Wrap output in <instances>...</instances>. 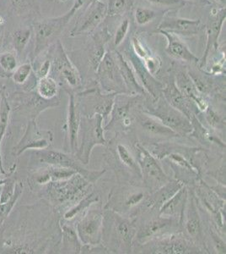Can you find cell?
Returning <instances> with one entry per match:
<instances>
[{"label":"cell","mask_w":226,"mask_h":254,"mask_svg":"<svg viewBox=\"0 0 226 254\" xmlns=\"http://www.w3.org/2000/svg\"><path fill=\"white\" fill-rule=\"evenodd\" d=\"M78 10L77 7L73 4L71 9L63 15L57 17L45 18L35 22L32 28L35 33L33 58H38L42 53L59 41L67 25Z\"/></svg>","instance_id":"obj_7"},{"label":"cell","mask_w":226,"mask_h":254,"mask_svg":"<svg viewBox=\"0 0 226 254\" xmlns=\"http://www.w3.org/2000/svg\"><path fill=\"white\" fill-rule=\"evenodd\" d=\"M149 193L143 186L118 183L109 191L103 208L136 220L141 207Z\"/></svg>","instance_id":"obj_3"},{"label":"cell","mask_w":226,"mask_h":254,"mask_svg":"<svg viewBox=\"0 0 226 254\" xmlns=\"http://www.w3.org/2000/svg\"><path fill=\"white\" fill-rule=\"evenodd\" d=\"M100 194L93 189L90 192L84 196L82 199H80L77 203H75V205L72 206L65 210L63 213V220L66 221H72L75 220L76 217L83 214L84 212L90 206L100 202Z\"/></svg>","instance_id":"obj_30"},{"label":"cell","mask_w":226,"mask_h":254,"mask_svg":"<svg viewBox=\"0 0 226 254\" xmlns=\"http://www.w3.org/2000/svg\"><path fill=\"white\" fill-rule=\"evenodd\" d=\"M130 27V21L129 19H125L121 22L120 25L118 27V29L116 31L114 37V46H120L123 44V41L126 38L127 34L129 31Z\"/></svg>","instance_id":"obj_40"},{"label":"cell","mask_w":226,"mask_h":254,"mask_svg":"<svg viewBox=\"0 0 226 254\" xmlns=\"http://www.w3.org/2000/svg\"><path fill=\"white\" fill-rule=\"evenodd\" d=\"M146 98L143 95H130L126 93L117 94L110 119L104 127V130L111 131L115 135L135 136V111L143 105Z\"/></svg>","instance_id":"obj_4"},{"label":"cell","mask_w":226,"mask_h":254,"mask_svg":"<svg viewBox=\"0 0 226 254\" xmlns=\"http://www.w3.org/2000/svg\"><path fill=\"white\" fill-rule=\"evenodd\" d=\"M37 93L46 100H53L59 98L60 86L51 75L38 80L36 88Z\"/></svg>","instance_id":"obj_31"},{"label":"cell","mask_w":226,"mask_h":254,"mask_svg":"<svg viewBox=\"0 0 226 254\" xmlns=\"http://www.w3.org/2000/svg\"><path fill=\"white\" fill-rule=\"evenodd\" d=\"M189 196L183 218L181 220V232L192 243L199 246L200 248L209 254L206 245V237L204 222L201 217L200 210L195 198L192 190L189 188Z\"/></svg>","instance_id":"obj_18"},{"label":"cell","mask_w":226,"mask_h":254,"mask_svg":"<svg viewBox=\"0 0 226 254\" xmlns=\"http://www.w3.org/2000/svg\"><path fill=\"white\" fill-rule=\"evenodd\" d=\"M134 148L137 164L140 168L142 184L149 192L162 188L172 180L164 171L159 159H156L145 146L137 140Z\"/></svg>","instance_id":"obj_12"},{"label":"cell","mask_w":226,"mask_h":254,"mask_svg":"<svg viewBox=\"0 0 226 254\" xmlns=\"http://www.w3.org/2000/svg\"><path fill=\"white\" fill-rule=\"evenodd\" d=\"M161 95L168 102V104L182 113L189 120L193 116H198V109L185 98L177 86L172 70H171L168 80L163 87Z\"/></svg>","instance_id":"obj_23"},{"label":"cell","mask_w":226,"mask_h":254,"mask_svg":"<svg viewBox=\"0 0 226 254\" xmlns=\"http://www.w3.org/2000/svg\"><path fill=\"white\" fill-rule=\"evenodd\" d=\"M147 2L160 6V7H172L175 8H181L186 5V2L184 0H145Z\"/></svg>","instance_id":"obj_43"},{"label":"cell","mask_w":226,"mask_h":254,"mask_svg":"<svg viewBox=\"0 0 226 254\" xmlns=\"http://www.w3.org/2000/svg\"><path fill=\"white\" fill-rule=\"evenodd\" d=\"M115 93H103L97 84L75 93V100L81 116L93 117L100 115L106 124L114 105Z\"/></svg>","instance_id":"obj_10"},{"label":"cell","mask_w":226,"mask_h":254,"mask_svg":"<svg viewBox=\"0 0 226 254\" xmlns=\"http://www.w3.org/2000/svg\"><path fill=\"white\" fill-rule=\"evenodd\" d=\"M203 28L201 20H190L166 14L160 20L158 29L178 36L191 37L198 34Z\"/></svg>","instance_id":"obj_22"},{"label":"cell","mask_w":226,"mask_h":254,"mask_svg":"<svg viewBox=\"0 0 226 254\" xmlns=\"http://www.w3.org/2000/svg\"><path fill=\"white\" fill-rule=\"evenodd\" d=\"M51 68H52V58L49 57L43 61V62L41 63L40 65L35 69V75L36 77L39 80V79L46 77L50 74L51 71Z\"/></svg>","instance_id":"obj_42"},{"label":"cell","mask_w":226,"mask_h":254,"mask_svg":"<svg viewBox=\"0 0 226 254\" xmlns=\"http://www.w3.org/2000/svg\"><path fill=\"white\" fill-rule=\"evenodd\" d=\"M32 156L35 158V161L38 162L40 165H52L74 170L92 184L96 183L106 171V170L90 171L76 159L75 154L62 151L51 150L47 148L43 150H36L32 153Z\"/></svg>","instance_id":"obj_13"},{"label":"cell","mask_w":226,"mask_h":254,"mask_svg":"<svg viewBox=\"0 0 226 254\" xmlns=\"http://www.w3.org/2000/svg\"><path fill=\"white\" fill-rule=\"evenodd\" d=\"M133 52L140 60H144L151 55L149 49L143 45V43L137 37L132 38Z\"/></svg>","instance_id":"obj_41"},{"label":"cell","mask_w":226,"mask_h":254,"mask_svg":"<svg viewBox=\"0 0 226 254\" xmlns=\"http://www.w3.org/2000/svg\"><path fill=\"white\" fill-rule=\"evenodd\" d=\"M54 45V56L52 59L51 69L56 75H52V77H57L55 80L66 92H80L83 87V79L79 69L72 63L60 41H57Z\"/></svg>","instance_id":"obj_15"},{"label":"cell","mask_w":226,"mask_h":254,"mask_svg":"<svg viewBox=\"0 0 226 254\" xmlns=\"http://www.w3.org/2000/svg\"><path fill=\"white\" fill-rule=\"evenodd\" d=\"M60 1H63V2H66L68 0H60Z\"/></svg>","instance_id":"obj_47"},{"label":"cell","mask_w":226,"mask_h":254,"mask_svg":"<svg viewBox=\"0 0 226 254\" xmlns=\"http://www.w3.org/2000/svg\"><path fill=\"white\" fill-rule=\"evenodd\" d=\"M53 142V133L52 130H43L38 127L36 119L29 122L26 132L15 147L14 154L20 156L21 153L27 150H43L48 148Z\"/></svg>","instance_id":"obj_20"},{"label":"cell","mask_w":226,"mask_h":254,"mask_svg":"<svg viewBox=\"0 0 226 254\" xmlns=\"http://www.w3.org/2000/svg\"><path fill=\"white\" fill-rule=\"evenodd\" d=\"M197 117L202 123L205 122L209 130L216 134L226 132V110L221 111L209 103V107L203 112L199 113Z\"/></svg>","instance_id":"obj_29"},{"label":"cell","mask_w":226,"mask_h":254,"mask_svg":"<svg viewBox=\"0 0 226 254\" xmlns=\"http://www.w3.org/2000/svg\"><path fill=\"white\" fill-rule=\"evenodd\" d=\"M59 225L62 239V252L67 254H81L83 245L79 239L75 225H71V221L63 220L59 222Z\"/></svg>","instance_id":"obj_28"},{"label":"cell","mask_w":226,"mask_h":254,"mask_svg":"<svg viewBox=\"0 0 226 254\" xmlns=\"http://www.w3.org/2000/svg\"><path fill=\"white\" fill-rule=\"evenodd\" d=\"M157 15L158 12L154 9L138 7L135 9V22L138 26H145L147 24L150 23L152 20H155V18L157 17Z\"/></svg>","instance_id":"obj_36"},{"label":"cell","mask_w":226,"mask_h":254,"mask_svg":"<svg viewBox=\"0 0 226 254\" xmlns=\"http://www.w3.org/2000/svg\"><path fill=\"white\" fill-rule=\"evenodd\" d=\"M93 205L80 215L75 225L82 245L88 248L101 245L102 237L104 208Z\"/></svg>","instance_id":"obj_16"},{"label":"cell","mask_w":226,"mask_h":254,"mask_svg":"<svg viewBox=\"0 0 226 254\" xmlns=\"http://www.w3.org/2000/svg\"><path fill=\"white\" fill-rule=\"evenodd\" d=\"M6 20L3 15H0V48L3 44V37L5 33Z\"/></svg>","instance_id":"obj_44"},{"label":"cell","mask_w":226,"mask_h":254,"mask_svg":"<svg viewBox=\"0 0 226 254\" xmlns=\"http://www.w3.org/2000/svg\"><path fill=\"white\" fill-rule=\"evenodd\" d=\"M106 3L108 8L107 16H116L126 13L132 7L134 0H107Z\"/></svg>","instance_id":"obj_34"},{"label":"cell","mask_w":226,"mask_h":254,"mask_svg":"<svg viewBox=\"0 0 226 254\" xmlns=\"http://www.w3.org/2000/svg\"><path fill=\"white\" fill-rule=\"evenodd\" d=\"M189 189L187 186L182 188L173 195L168 201H166L159 211V215L172 217L178 219L181 224L184 212L186 209V203L188 200Z\"/></svg>","instance_id":"obj_27"},{"label":"cell","mask_w":226,"mask_h":254,"mask_svg":"<svg viewBox=\"0 0 226 254\" xmlns=\"http://www.w3.org/2000/svg\"><path fill=\"white\" fill-rule=\"evenodd\" d=\"M184 1H196V2H198L199 3H203L204 5H210V4H212L211 2H209V0H184Z\"/></svg>","instance_id":"obj_45"},{"label":"cell","mask_w":226,"mask_h":254,"mask_svg":"<svg viewBox=\"0 0 226 254\" xmlns=\"http://www.w3.org/2000/svg\"><path fill=\"white\" fill-rule=\"evenodd\" d=\"M137 254H206L199 246L192 243L181 232H176L147 243L134 247V252Z\"/></svg>","instance_id":"obj_9"},{"label":"cell","mask_w":226,"mask_h":254,"mask_svg":"<svg viewBox=\"0 0 226 254\" xmlns=\"http://www.w3.org/2000/svg\"><path fill=\"white\" fill-rule=\"evenodd\" d=\"M32 28L26 26L22 28H18L12 34V41L14 44V50L18 56H20L24 52L26 46L28 45L29 42L32 38Z\"/></svg>","instance_id":"obj_33"},{"label":"cell","mask_w":226,"mask_h":254,"mask_svg":"<svg viewBox=\"0 0 226 254\" xmlns=\"http://www.w3.org/2000/svg\"><path fill=\"white\" fill-rule=\"evenodd\" d=\"M115 54H116V57L118 60V66L120 69L123 82L125 84L128 94L143 95L147 98L150 97L147 93L146 90L143 88V86L138 81L136 73L135 72L131 64L129 63V61L127 60L126 57L118 51L115 52Z\"/></svg>","instance_id":"obj_26"},{"label":"cell","mask_w":226,"mask_h":254,"mask_svg":"<svg viewBox=\"0 0 226 254\" xmlns=\"http://www.w3.org/2000/svg\"><path fill=\"white\" fill-rule=\"evenodd\" d=\"M142 106L137 108L135 115L134 134L138 142L143 145H147L181 138L178 134L162 124L154 116L143 112L141 110Z\"/></svg>","instance_id":"obj_11"},{"label":"cell","mask_w":226,"mask_h":254,"mask_svg":"<svg viewBox=\"0 0 226 254\" xmlns=\"http://www.w3.org/2000/svg\"><path fill=\"white\" fill-rule=\"evenodd\" d=\"M108 15V8L106 0H95L85 7L83 14L80 15L70 32L71 37L90 33Z\"/></svg>","instance_id":"obj_19"},{"label":"cell","mask_w":226,"mask_h":254,"mask_svg":"<svg viewBox=\"0 0 226 254\" xmlns=\"http://www.w3.org/2000/svg\"><path fill=\"white\" fill-rule=\"evenodd\" d=\"M69 94V107L67 113L66 122L64 130L66 131V143L69 153L75 154L77 150L79 144V132L80 127V110L78 109L76 100H75V93L67 92Z\"/></svg>","instance_id":"obj_24"},{"label":"cell","mask_w":226,"mask_h":254,"mask_svg":"<svg viewBox=\"0 0 226 254\" xmlns=\"http://www.w3.org/2000/svg\"><path fill=\"white\" fill-rule=\"evenodd\" d=\"M32 69L33 67L31 62H26L20 64V66H17L12 73V80L14 81V83L18 85L26 84L32 75Z\"/></svg>","instance_id":"obj_35"},{"label":"cell","mask_w":226,"mask_h":254,"mask_svg":"<svg viewBox=\"0 0 226 254\" xmlns=\"http://www.w3.org/2000/svg\"><path fill=\"white\" fill-rule=\"evenodd\" d=\"M93 186L77 173L69 179L50 182L46 185V194L53 205L68 209L90 192Z\"/></svg>","instance_id":"obj_5"},{"label":"cell","mask_w":226,"mask_h":254,"mask_svg":"<svg viewBox=\"0 0 226 254\" xmlns=\"http://www.w3.org/2000/svg\"><path fill=\"white\" fill-rule=\"evenodd\" d=\"M226 9L224 6L220 9H214L211 12V20H209L205 27L207 36L206 47L203 53V58L199 60L198 64L199 69H204L209 60V55L214 50H217L219 46L218 41L221 36L224 23L226 22Z\"/></svg>","instance_id":"obj_21"},{"label":"cell","mask_w":226,"mask_h":254,"mask_svg":"<svg viewBox=\"0 0 226 254\" xmlns=\"http://www.w3.org/2000/svg\"><path fill=\"white\" fill-rule=\"evenodd\" d=\"M141 61H143V65L146 68L148 72L153 76L157 75L159 71L161 69L162 61H161L159 56L150 55L147 58L144 59V60H141Z\"/></svg>","instance_id":"obj_39"},{"label":"cell","mask_w":226,"mask_h":254,"mask_svg":"<svg viewBox=\"0 0 226 254\" xmlns=\"http://www.w3.org/2000/svg\"><path fill=\"white\" fill-rule=\"evenodd\" d=\"M209 2H210V0H209ZM214 2L215 3H220V4H222V5H226V0H213Z\"/></svg>","instance_id":"obj_46"},{"label":"cell","mask_w":226,"mask_h":254,"mask_svg":"<svg viewBox=\"0 0 226 254\" xmlns=\"http://www.w3.org/2000/svg\"><path fill=\"white\" fill-rule=\"evenodd\" d=\"M95 78L98 87L103 93L128 94L116 54L111 50H106L104 55L95 73Z\"/></svg>","instance_id":"obj_17"},{"label":"cell","mask_w":226,"mask_h":254,"mask_svg":"<svg viewBox=\"0 0 226 254\" xmlns=\"http://www.w3.org/2000/svg\"><path fill=\"white\" fill-rule=\"evenodd\" d=\"M135 245H141L150 240L165 237L181 231V225L178 219L162 215H148L138 218Z\"/></svg>","instance_id":"obj_14"},{"label":"cell","mask_w":226,"mask_h":254,"mask_svg":"<svg viewBox=\"0 0 226 254\" xmlns=\"http://www.w3.org/2000/svg\"><path fill=\"white\" fill-rule=\"evenodd\" d=\"M136 232V220L104 208L101 245L109 254H132Z\"/></svg>","instance_id":"obj_2"},{"label":"cell","mask_w":226,"mask_h":254,"mask_svg":"<svg viewBox=\"0 0 226 254\" xmlns=\"http://www.w3.org/2000/svg\"><path fill=\"white\" fill-rule=\"evenodd\" d=\"M141 110L149 116H154L181 137L188 136L192 131L190 120L181 111L172 107L162 95L156 99L150 97L145 98Z\"/></svg>","instance_id":"obj_6"},{"label":"cell","mask_w":226,"mask_h":254,"mask_svg":"<svg viewBox=\"0 0 226 254\" xmlns=\"http://www.w3.org/2000/svg\"><path fill=\"white\" fill-rule=\"evenodd\" d=\"M10 3L18 15H24L38 7L36 0H10Z\"/></svg>","instance_id":"obj_38"},{"label":"cell","mask_w":226,"mask_h":254,"mask_svg":"<svg viewBox=\"0 0 226 254\" xmlns=\"http://www.w3.org/2000/svg\"><path fill=\"white\" fill-rule=\"evenodd\" d=\"M9 112H10V106H9L8 99L6 98L3 92H1V100H0V149H1V142L3 139V135L6 131V128L9 123ZM5 171L3 170L2 165V158H1V150H0V176L5 175Z\"/></svg>","instance_id":"obj_32"},{"label":"cell","mask_w":226,"mask_h":254,"mask_svg":"<svg viewBox=\"0 0 226 254\" xmlns=\"http://www.w3.org/2000/svg\"><path fill=\"white\" fill-rule=\"evenodd\" d=\"M136 141L134 135H115L105 146L104 159L112 169L118 183L143 186L140 168L134 148Z\"/></svg>","instance_id":"obj_1"},{"label":"cell","mask_w":226,"mask_h":254,"mask_svg":"<svg viewBox=\"0 0 226 254\" xmlns=\"http://www.w3.org/2000/svg\"><path fill=\"white\" fill-rule=\"evenodd\" d=\"M18 66L16 55L11 52H3L0 55V67L7 73H13Z\"/></svg>","instance_id":"obj_37"},{"label":"cell","mask_w":226,"mask_h":254,"mask_svg":"<svg viewBox=\"0 0 226 254\" xmlns=\"http://www.w3.org/2000/svg\"><path fill=\"white\" fill-rule=\"evenodd\" d=\"M157 32L164 36L167 40L166 51L168 55L177 61L198 65L199 59L189 49L186 43L181 40L179 36L160 30H157Z\"/></svg>","instance_id":"obj_25"},{"label":"cell","mask_w":226,"mask_h":254,"mask_svg":"<svg viewBox=\"0 0 226 254\" xmlns=\"http://www.w3.org/2000/svg\"><path fill=\"white\" fill-rule=\"evenodd\" d=\"M103 124V118L100 115L93 117L81 116L80 118L79 144L75 156L84 165L89 164L94 147L106 146L107 143Z\"/></svg>","instance_id":"obj_8"}]
</instances>
